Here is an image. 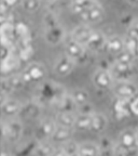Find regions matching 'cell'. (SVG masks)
<instances>
[{
    "label": "cell",
    "mask_w": 138,
    "mask_h": 156,
    "mask_svg": "<svg viewBox=\"0 0 138 156\" xmlns=\"http://www.w3.org/2000/svg\"><path fill=\"white\" fill-rule=\"evenodd\" d=\"M112 91L114 95L119 99H126L131 100L134 97H136L138 93V88L135 83H131L129 80H119L112 86Z\"/></svg>",
    "instance_id": "1"
},
{
    "label": "cell",
    "mask_w": 138,
    "mask_h": 156,
    "mask_svg": "<svg viewBox=\"0 0 138 156\" xmlns=\"http://www.w3.org/2000/svg\"><path fill=\"white\" fill-rule=\"evenodd\" d=\"M113 76L111 72L106 69V68H98L94 72L92 77L93 83L96 88L100 90H107L110 89L113 86Z\"/></svg>",
    "instance_id": "2"
},
{
    "label": "cell",
    "mask_w": 138,
    "mask_h": 156,
    "mask_svg": "<svg viewBox=\"0 0 138 156\" xmlns=\"http://www.w3.org/2000/svg\"><path fill=\"white\" fill-rule=\"evenodd\" d=\"M86 47L76 41L75 39H72L71 37L68 40H66L65 54L72 58L73 61H76V63L79 61H82L83 58L86 56Z\"/></svg>",
    "instance_id": "3"
},
{
    "label": "cell",
    "mask_w": 138,
    "mask_h": 156,
    "mask_svg": "<svg viewBox=\"0 0 138 156\" xmlns=\"http://www.w3.org/2000/svg\"><path fill=\"white\" fill-rule=\"evenodd\" d=\"M118 147L122 150L138 149L137 133L133 129H124L118 136Z\"/></svg>",
    "instance_id": "4"
},
{
    "label": "cell",
    "mask_w": 138,
    "mask_h": 156,
    "mask_svg": "<svg viewBox=\"0 0 138 156\" xmlns=\"http://www.w3.org/2000/svg\"><path fill=\"white\" fill-rule=\"evenodd\" d=\"M105 15L104 8L102 7L99 2L95 3L91 8L85 10L84 12L80 15V19L82 20L85 24H96V23L100 22Z\"/></svg>",
    "instance_id": "5"
},
{
    "label": "cell",
    "mask_w": 138,
    "mask_h": 156,
    "mask_svg": "<svg viewBox=\"0 0 138 156\" xmlns=\"http://www.w3.org/2000/svg\"><path fill=\"white\" fill-rule=\"evenodd\" d=\"M76 66V61L68 55H62L56 60L54 64V72L58 76H67L73 71Z\"/></svg>",
    "instance_id": "6"
},
{
    "label": "cell",
    "mask_w": 138,
    "mask_h": 156,
    "mask_svg": "<svg viewBox=\"0 0 138 156\" xmlns=\"http://www.w3.org/2000/svg\"><path fill=\"white\" fill-rule=\"evenodd\" d=\"M111 74L113 78L119 80H127L133 72V64L123 63V62L114 61L111 65Z\"/></svg>",
    "instance_id": "7"
},
{
    "label": "cell",
    "mask_w": 138,
    "mask_h": 156,
    "mask_svg": "<svg viewBox=\"0 0 138 156\" xmlns=\"http://www.w3.org/2000/svg\"><path fill=\"white\" fill-rule=\"evenodd\" d=\"M57 124L55 122H53L50 118H45V119L42 120L40 124L37 127V131H36V136H38L39 139L45 140L51 139L52 136H53L54 131H55Z\"/></svg>",
    "instance_id": "8"
},
{
    "label": "cell",
    "mask_w": 138,
    "mask_h": 156,
    "mask_svg": "<svg viewBox=\"0 0 138 156\" xmlns=\"http://www.w3.org/2000/svg\"><path fill=\"white\" fill-rule=\"evenodd\" d=\"M93 30L87 24L79 25L76 28H73V30L71 32V38L75 39L76 41H78L79 44H83V46H86V44L89 42L90 38L92 37Z\"/></svg>",
    "instance_id": "9"
},
{
    "label": "cell",
    "mask_w": 138,
    "mask_h": 156,
    "mask_svg": "<svg viewBox=\"0 0 138 156\" xmlns=\"http://www.w3.org/2000/svg\"><path fill=\"white\" fill-rule=\"evenodd\" d=\"M105 50H106L108 53L112 54V55H118L121 52H123L125 50V42H124V38L118 36V35H114L107 39L106 47H105Z\"/></svg>",
    "instance_id": "10"
},
{
    "label": "cell",
    "mask_w": 138,
    "mask_h": 156,
    "mask_svg": "<svg viewBox=\"0 0 138 156\" xmlns=\"http://www.w3.org/2000/svg\"><path fill=\"white\" fill-rule=\"evenodd\" d=\"M107 39L105 34H103L102 32H98V30H94L92 37L90 38L89 42L86 44V49L90 50V51H99L102 49H105L106 47Z\"/></svg>",
    "instance_id": "11"
},
{
    "label": "cell",
    "mask_w": 138,
    "mask_h": 156,
    "mask_svg": "<svg viewBox=\"0 0 138 156\" xmlns=\"http://www.w3.org/2000/svg\"><path fill=\"white\" fill-rule=\"evenodd\" d=\"M72 128H67V127H62L58 126L56 127L55 131H54L53 136L51 138V141L53 143H65V142L69 141L72 136Z\"/></svg>",
    "instance_id": "12"
},
{
    "label": "cell",
    "mask_w": 138,
    "mask_h": 156,
    "mask_svg": "<svg viewBox=\"0 0 138 156\" xmlns=\"http://www.w3.org/2000/svg\"><path fill=\"white\" fill-rule=\"evenodd\" d=\"M1 111L2 114L7 117H13L21 111V104L19 101L13 100V99H7L2 101L1 104Z\"/></svg>",
    "instance_id": "13"
},
{
    "label": "cell",
    "mask_w": 138,
    "mask_h": 156,
    "mask_svg": "<svg viewBox=\"0 0 138 156\" xmlns=\"http://www.w3.org/2000/svg\"><path fill=\"white\" fill-rule=\"evenodd\" d=\"M97 2V0H70V9L76 15L80 16L85 10Z\"/></svg>",
    "instance_id": "14"
},
{
    "label": "cell",
    "mask_w": 138,
    "mask_h": 156,
    "mask_svg": "<svg viewBox=\"0 0 138 156\" xmlns=\"http://www.w3.org/2000/svg\"><path fill=\"white\" fill-rule=\"evenodd\" d=\"M27 72L32 77V81H40L44 79L46 75L45 67L40 63H32L26 67Z\"/></svg>",
    "instance_id": "15"
},
{
    "label": "cell",
    "mask_w": 138,
    "mask_h": 156,
    "mask_svg": "<svg viewBox=\"0 0 138 156\" xmlns=\"http://www.w3.org/2000/svg\"><path fill=\"white\" fill-rule=\"evenodd\" d=\"M22 127L17 122H8L7 124H3L2 133L3 136H7L8 139H16L21 134Z\"/></svg>",
    "instance_id": "16"
},
{
    "label": "cell",
    "mask_w": 138,
    "mask_h": 156,
    "mask_svg": "<svg viewBox=\"0 0 138 156\" xmlns=\"http://www.w3.org/2000/svg\"><path fill=\"white\" fill-rule=\"evenodd\" d=\"M76 116L73 112H58L56 116V124L58 126L67 127V128H73L76 124Z\"/></svg>",
    "instance_id": "17"
},
{
    "label": "cell",
    "mask_w": 138,
    "mask_h": 156,
    "mask_svg": "<svg viewBox=\"0 0 138 156\" xmlns=\"http://www.w3.org/2000/svg\"><path fill=\"white\" fill-rule=\"evenodd\" d=\"M107 126V118L102 113H96L92 115V125H91V131L99 133L104 131Z\"/></svg>",
    "instance_id": "18"
},
{
    "label": "cell",
    "mask_w": 138,
    "mask_h": 156,
    "mask_svg": "<svg viewBox=\"0 0 138 156\" xmlns=\"http://www.w3.org/2000/svg\"><path fill=\"white\" fill-rule=\"evenodd\" d=\"M78 154L79 156H100V149L94 143L84 142L79 144Z\"/></svg>",
    "instance_id": "19"
},
{
    "label": "cell",
    "mask_w": 138,
    "mask_h": 156,
    "mask_svg": "<svg viewBox=\"0 0 138 156\" xmlns=\"http://www.w3.org/2000/svg\"><path fill=\"white\" fill-rule=\"evenodd\" d=\"M91 125H92V115L78 114L75 124L76 129L80 130V131L91 130Z\"/></svg>",
    "instance_id": "20"
},
{
    "label": "cell",
    "mask_w": 138,
    "mask_h": 156,
    "mask_svg": "<svg viewBox=\"0 0 138 156\" xmlns=\"http://www.w3.org/2000/svg\"><path fill=\"white\" fill-rule=\"evenodd\" d=\"M63 33H62V28L58 27V25H52L46 32V39L49 42H51L53 44H56L57 42L62 41L63 39Z\"/></svg>",
    "instance_id": "21"
},
{
    "label": "cell",
    "mask_w": 138,
    "mask_h": 156,
    "mask_svg": "<svg viewBox=\"0 0 138 156\" xmlns=\"http://www.w3.org/2000/svg\"><path fill=\"white\" fill-rule=\"evenodd\" d=\"M71 98L72 100L75 101V103L77 104V106H80L85 103H89V99H90V95L89 92L83 89H76L71 92Z\"/></svg>",
    "instance_id": "22"
},
{
    "label": "cell",
    "mask_w": 138,
    "mask_h": 156,
    "mask_svg": "<svg viewBox=\"0 0 138 156\" xmlns=\"http://www.w3.org/2000/svg\"><path fill=\"white\" fill-rule=\"evenodd\" d=\"M19 5L27 12H36L41 7V0H21Z\"/></svg>",
    "instance_id": "23"
},
{
    "label": "cell",
    "mask_w": 138,
    "mask_h": 156,
    "mask_svg": "<svg viewBox=\"0 0 138 156\" xmlns=\"http://www.w3.org/2000/svg\"><path fill=\"white\" fill-rule=\"evenodd\" d=\"M53 144L50 143L48 141H43L42 143H40L38 145V147L36 149V156H51V154L54 152Z\"/></svg>",
    "instance_id": "24"
},
{
    "label": "cell",
    "mask_w": 138,
    "mask_h": 156,
    "mask_svg": "<svg viewBox=\"0 0 138 156\" xmlns=\"http://www.w3.org/2000/svg\"><path fill=\"white\" fill-rule=\"evenodd\" d=\"M62 147H63L64 151L66 152V154H67L68 156H79V154H78L79 145H78L77 143H75L73 141H71V140L63 143Z\"/></svg>",
    "instance_id": "25"
},
{
    "label": "cell",
    "mask_w": 138,
    "mask_h": 156,
    "mask_svg": "<svg viewBox=\"0 0 138 156\" xmlns=\"http://www.w3.org/2000/svg\"><path fill=\"white\" fill-rule=\"evenodd\" d=\"M113 154L114 156H138V149L126 151V150H122L116 146V149H114Z\"/></svg>",
    "instance_id": "26"
},
{
    "label": "cell",
    "mask_w": 138,
    "mask_h": 156,
    "mask_svg": "<svg viewBox=\"0 0 138 156\" xmlns=\"http://www.w3.org/2000/svg\"><path fill=\"white\" fill-rule=\"evenodd\" d=\"M77 111L79 112L78 114H84V115H93L95 113L94 110H93V106L90 104V102L80 105V106H78Z\"/></svg>",
    "instance_id": "27"
},
{
    "label": "cell",
    "mask_w": 138,
    "mask_h": 156,
    "mask_svg": "<svg viewBox=\"0 0 138 156\" xmlns=\"http://www.w3.org/2000/svg\"><path fill=\"white\" fill-rule=\"evenodd\" d=\"M129 36L133 37L135 39H138V19H136L127 29V34Z\"/></svg>",
    "instance_id": "28"
},
{
    "label": "cell",
    "mask_w": 138,
    "mask_h": 156,
    "mask_svg": "<svg viewBox=\"0 0 138 156\" xmlns=\"http://www.w3.org/2000/svg\"><path fill=\"white\" fill-rule=\"evenodd\" d=\"M130 107H131V113H133V114H135V115H138V95H136L133 99H131Z\"/></svg>",
    "instance_id": "29"
},
{
    "label": "cell",
    "mask_w": 138,
    "mask_h": 156,
    "mask_svg": "<svg viewBox=\"0 0 138 156\" xmlns=\"http://www.w3.org/2000/svg\"><path fill=\"white\" fill-rule=\"evenodd\" d=\"M51 156H68L66 154V152L64 151L63 147H59V149H55L54 152L51 154Z\"/></svg>",
    "instance_id": "30"
},
{
    "label": "cell",
    "mask_w": 138,
    "mask_h": 156,
    "mask_svg": "<svg viewBox=\"0 0 138 156\" xmlns=\"http://www.w3.org/2000/svg\"><path fill=\"white\" fill-rule=\"evenodd\" d=\"M21 0H2V2L5 3V5H8L9 8L11 7H14L17 2H19Z\"/></svg>",
    "instance_id": "31"
},
{
    "label": "cell",
    "mask_w": 138,
    "mask_h": 156,
    "mask_svg": "<svg viewBox=\"0 0 138 156\" xmlns=\"http://www.w3.org/2000/svg\"><path fill=\"white\" fill-rule=\"evenodd\" d=\"M125 1L132 5H138V0H125Z\"/></svg>",
    "instance_id": "32"
},
{
    "label": "cell",
    "mask_w": 138,
    "mask_h": 156,
    "mask_svg": "<svg viewBox=\"0 0 138 156\" xmlns=\"http://www.w3.org/2000/svg\"><path fill=\"white\" fill-rule=\"evenodd\" d=\"M136 56H138V44H137V50H136Z\"/></svg>",
    "instance_id": "33"
},
{
    "label": "cell",
    "mask_w": 138,
    "mask_h": 156,
    "mask_svg": "<svg viewBox=\"0 0 138 156\" xmlns=\"http://www.w3.org/2000/svg\"><path fill=\"white\" fill-rule=\"evenodd\" d=\"M48 1H51V2H55V1H58V0H48Z\"/></svg>",
    "instance_id": "34"
},
{
    "label": "cell",
    "mask_w": 138,
    "mask_h": 156,
    "mask_svg": "<svg viewBox=\"0 0 138 156\" xmlns=\"http://www.w3.org/2000/svg\"><path fill=\"white\" fill-rule=\"evenodd\" d=\"M136 133H137V139H138V130H137V131H136Z\"/></svg>",
    "instance_id": "35"
}]
</instances>
